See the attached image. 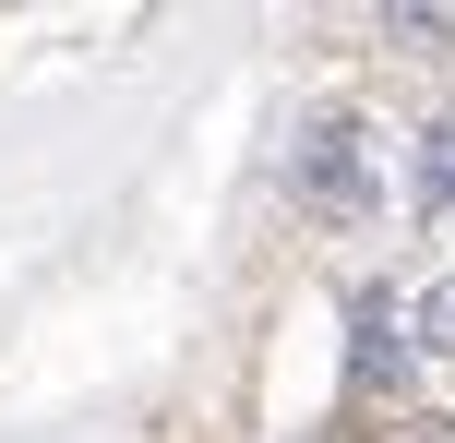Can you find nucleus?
Returning <instances> with one entry per match:
<instances>
[{"label":"nucleus","mask_w":455,"mask_h":443,"mask_svg":"<svg viewBox=\"0 0 455 443\" xmlns=\"http://www.w3.org/2000/svg\"><path fill=\"white\" fill-rule=\"evenodd\" d=\"M408 348H419V360H455V276H432V288L408 300Z\"/></svg>","instance_id":"obj_4"},{"label":"nucleus","mask_w":455,"mask_h":443,"mask_svg":"<svg viewBox=\"0 0 455 443\" xmlns=\"http://www.w3.org/2000/svg\"><path fill=\"white\" fill-rule=\"evenodd\" d=\"M288 192L323 216V228H371V216H384V132H371L360 108L299 120V144H288Z\"/></svg>","instance_id":"obj_1"},{"label":"nucleus","mask_w":455,"mask_h":443,"mask_svg":"<svg viewBox=\"0 0 455 443\" xmlns=\"http://www.w3.org/2000/svg\"><path fill=\"white\" fill-rule=\"evenodd\" d=\"M408 204L419 216H455V120H432V132L408 144Z\"/></svg>","instance_id":"obj_3"},{"label":"nucleus","mask_w":455,"mask_h":443,"mask_svg":"<svg viewBox=\"0 0 455 443\" xmlns=\"http://www.w3.org/2000/svg\"><path fill=\"white\" fill-rule=\"evenodd\" d=\"M408 300H395V288H360V300H347V396H395V384H408Z\"/></svg>","instance_id":"obj_2"}]
</instances>
